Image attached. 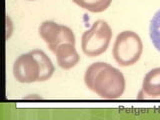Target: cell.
I'll return each instance as SVG.
<instances>
[{
    "label": "cell",
    "mask_w": 160,
    "mask_h": 120,
    "mask_svg": "<svg viewBox=\"0 0 160 120\" xmlns=\"http://www.w3.org/2000/svg\"><path fill=\"white\" fill-rule=\"evenodd\" d=\"M84 82L88 89L107 100L119 98L125 90V78L122 72L106 62L89 65L84 74Z\"/></svg>",
    "instance_id": "obj_1"
},
{
    "label": "cell",
    "mask_w": 160,
    "mask_h": 120,
    "mask_svg": "<svg viewBox=\"0 0 160 120\" xmlns=\"http://www.w3.org/2000/svg\"><path fill=\"white\" fill-rule=\"evenodd\" d=\"M54 71L52 61L40 49L20 55L13 64L14 78L21 83L46 81L51 78Z\"/></svg>",
    "instance_id": "obj_2"
},
{
    "label": "cell",
    "mask_w": 160,
    "mask_h": 120,
    "mask_svg": "<svg viewBox=\"0 0 160 120\" xmlns=\"http://www.w3.org/2000/svg\"><path fill=\"white\" fill-rule=\"evenodd\" d=\"M143 44L136 32L125 30L120 32L113 45L112 55L120 66L126 67L135 64L141 57Z\"/></svg>",
    "instance_id": "obj_3"
},
{
    "label": "cell",
    "mask_w": 160,
    "mask_h": 120,
    "mask_svg": "<svg viewBox=\"0 0 160 120\" xmlns=\"http://www.w3.org/2000/svg\"><path fill=\"white\" fill-rule=\"evenodd\" d=\"M112 38V29L104 20H97L81 37V48L85 55L96 57L107 50Z\"/></svg>",
    "instance_id": "obj_4"
},
{
    "label": "cell",
    "mask_w": 160,
    "mask_h": 120,
    "mask_svg": "<svg viewBox=\"0 0 160 120\" xmlns=\"http://www.w3.org/2000/svg\"><path fill=\"white\" fill-rule=\"evenodd\" d=\"M39 35L54 53L60 44H75V35L69 27L54 21H44L39 27Z\"/></svg>",
    "instance_id": "obj_5"
},
{
    "label": "cell",
    "mask_w": 160,
    "mask_h": 120,
    "mask_svg": "<svg viewBox=\"0 0 160 120\" xmlns=\"http://www.w3.org/2000/svg\"><path fill=\"white\" fill-rule=\"evenodd\" d=\"M54 53L56 55V60L59 67L65 70L73 68L80 60V56L75 48V44L72 43L60 44Z\"/></svg>",
    "instance_id": "obj_6"
},
{
    "label": "cell",
    "mask_w": 160,
    "mask_h": 120,
    "mask_svg": "<svg viewBox=\"0 0 160 120\" xmlns=\"http://www.w3.org/2000/svg\"><path fill=\"white\" fill-rule=\"evenodd\" d=\"M141 96L149 98L160 97V67L150 70L144 76L139 98Z\"/></svg>",
    "instance_id": "obj_7"
},
{
    "label": "cell",
    "mask_w": 160,
    "mask_h": 120,
    "mask_svg": "<svg viewBox=\"0 0 160 120\" xmlns=\"http://www.w3.org/2000/svg\"><path fill=\"white\" fill-rule=\"evenodd\" d=\"M72 1L85 10L93 13L105 11L111 4L112 0H72Z\"/></svg>",
    "instance_id": "obj_8"
},
{
    "label": "cell",
    "mask_w": 160,
    "mask_h": 120,
    "mask_svg": "<svg viewBox=\"0 0 160 120\" xmlns=\"http://www.w3.org/2000/svg\"><path fill=\"white\" fill-rule=\"evenodd\" d=\"M149 33L154 47L160 52V9L154 14L150 22Z\"/></svg>",
    "instance_id": "obj_9"
},
{
    "label": "cell",
    "mask_w": 160,
    "mask_h": 120,
    "mask_svg": "<svg viewBox=\"0 0 160 120\" xmlns=\"http://www.w3.org/2000/svg\"><path fill=\"white\" fill-rule=\"evenodd\" d=\"M28 1H33V0H28Z\"/></svg>",
    "instance_id": "obj_10"
}]
</instances>
